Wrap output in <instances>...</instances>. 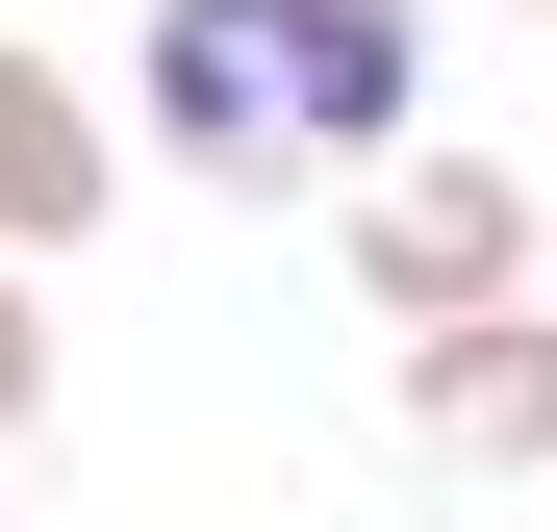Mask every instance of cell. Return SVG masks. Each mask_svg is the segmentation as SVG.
<instances>
[{"label":"cell","instance_id":"cell-1","mask_svg":"<svg viewBox=\"0 0 557 532\" xmlns=\"http://www.w3.org/2000/svg\"><path fill=\"white\" fill-rule=\"evenodd\" d=\"M127 127L177 177H228V203L381 177V152H431V0H152Z\"/></svg>","mask_w":557,"mask_h":532},{"label":"cell","instance_id":"cell-2","mask_svg":"<svg viewBox=\"0 0 557 532\" xmlns=\"http://www.w3.org/2000/svg\"><path fill=\"white\" fill-rule=\"evenodd\" d=\"M355 280H381V330H482V305H532V177H507L482 127L381 152V177H355Z\"/></svg>","mask_w":557,"mask_h":532},{"label":"cell","instance_id":"cell-3","mask_svg":"<svg viewBox=\"0 0 557 532\" xmlns=\"http://www.w3.org/2000/svg\"><path fill=\"white\" fill-rule=\"evenodd\" d=\"M406 431L456 482H557V330L482 305V330H406Z\"/></svg>","mask_w":557,"mask_h":532},{"label":"cell","instance_id":"cell-4","mask_svg":"<svg viewBox=\"0 0 557 532\" xmlns=\"http://www.w3.org/2000/svg\"><path fill=\"white\" fill-rule=\"evenodd\" d=\"M127 203V152H102V102H76L51 51H0V253H76Z\"/></svg>","mask_w":557,"mask_h":532},{"label":"cell","instance_id":"cell-5","mask_svg":"<svg viewBox=\"0 0 557 532\" xmlns=\"http://www.w3.org/2000/svg\"><path fill=\"white\" fill-rule=\"evenodd\" d=\"M51 406V330H26V280H0V431H26Z\"/></svg>","mask_w":557,"mask_h":532},{"label":"cell","instance_id":"cell-6","mask_svg":"<svg viewBox=\"0 0 557 532\" xmlns=\"http://www.w3.org/2000/svg\"><path fill=\"white\" fill-rule=\"evenodd\" d=\"M507 26H557V0H507Z\"/></svg>","mask_w":557,"mask_h":532},{"label":"cell","instance_id":"cell-7","mask_svg":"<svg viewBox=\"0 0 557 532\" xmlns=\"http://www.w3.org/2000/svg\"><path fill=\"white\" fill-rule=\"evenodd\" d=\"M0 280H26V253H0Z\"/></svg>","mask_w":557,"mask_h":532}]
</instances>
